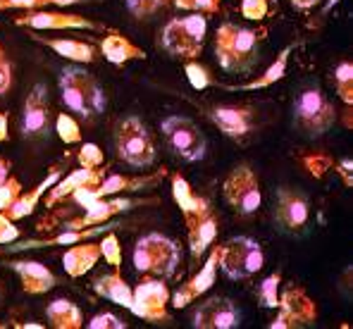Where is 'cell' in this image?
Returning <instances> with one entry per match:
<instances>
[{"mask_svg":"<svg viewBox=\"0 0 353 329\" xmlns=\"http://www.w3.org/2000/svg\"><path fill=\"white\" fill-rule=\"evenodd\" d=\"M289 3H292L296 10H310V8H315V5L323 3V0H289Z\"/></svg>","mask_w":353,"mask_h":329,"instance_id":"49","label":"cell"},{"mask_svg":"<svg viewBox=\"0 0 353 329\" xmlns=\"http://www.w3.org/2000/svg\"><path fill=\"white\" fill-rule=\"evenodd\" d=\"M210 253H208L203 268L199 270L194 277H191L186 284H181L179 289L174 291V296L170 299V306H174L176 310L179 308H186L191 306L199 296H203L205 291L212 289V284H215V275H217V246H210L208 248Z\"/></svg>","mask_w":353,"mask_h":329,"instance_id":"17","label":"cell"},{"mask_svg":"<svg viewBox=\"0 0 353 329\" xmlns=\"http://www.w3.org/2000/svg\"><path fill=\"white\" fill-rule=\"evenodd\" d=\"M50 119H53V110H50L48 88L46 83H34L22 106V137L43 139L50 132Z\"/></svg>","mask_w":353,"mask_h":329,"instance_id":"12","label":"cell"},{"mask_svg":"<svg viewBox=\"0 0 353 329\" xmlns=\"http://www.w3.org/2000/svg\"><path fill=\"white\" fill-rule=\"evenodd\" d=\"M336 122V110L320 86H305L294 101V124L305 137H323Z\"/></svg>","mask_w":353,"mask_h":329,"instance_id":"5","label":"cell"},{"mask_svg":"<svg viewBox=\"0 0 353 329\" xmlns=\"http://www.w3.org/2000/svg\"><path fill=\"white\" fill-rule=\"evenodd\" d=\"M265 253L263 246L251 237H234L217 246V268L230 279H246L263 270Z\"/></svg>","mask_w":353,"mask_h":329,"instance_id":"6","label":"cell"},{"mask_svg":"<svg viewBox=\"0 0 353 329\" xmlns=\"http://www.w3.org/2000/svg\"><path fill=\"white\" fill-rule=\"evenodd\" d=\"M274 310L277 315L270 322V329H303L318 322V303L299 284H289L279 294V303Z\"/></svg>","mask_w":353,"mask_h":329,"instance_id":"8","label":"cell"},{"mask_svg":"<svg viewBox=\"0 0 353 329\" xmlns=\"http://www.w3.org/2000/svg\"><path fill=\"white\" fill-rule=\"evenodd\" d=\"M274 3H277V0H274Z\"/></svg>","mask_w":353,"mask_h":329,"instance_id":"54","label":"cell"},{"mask_svg":"<svg viewBox=\"0 0 353 329\" xmlns=\"http://www.w3.org/2000/svg\"><path fill=\"white\" fill-rule=\"evenodd\" d=\"M46 317H48L50 327H55V329H81L84 327V315H81L79 306L72 303L70 299H58V301L48 303Z\"/></svg>","mask_w":353,"mask_h":329,"instance_id":"28","label":"cell"},{"mask_svg":"<svg viewBox=\"0 0 353 329\" xmlns=\"http://www.w3.org/2000/svg\"><path fill=\"white\" fill-rule=\"evenodd\" d=\"M10 170H12V163L5 160V158H0V184L10 177Z\"/></svg>","mask_w":353,"mask_h":329,"instance_id":"50","label":"cell"},{"mask_svg":"<svg viewBox=\"0 0 353 329\" xmlns=\"http://www.w3.org/2000/svg\"><path fill=\"white\" fill-rule=\"evenodd\" d=\"M81 0H0V12L5 10H41L48 5H77Z\"/></svg>","mask_w":353,"mask_h":329,"instance_id":"36","label":"cell"},{"mask_svg":"<svg viewBox=\"0 0 353 329\" xmlns=\"http://www.w3.org/2000/svg\"><path fill=\"white\" fill-rule=\"evenodd\" d=\"M146 203H153V198H146V201H134V198H124V196L98 198V201L88 203L84 215L65 222V229H84V227H91V224L110 222L119 212H127V210H132V208H141V206H146Z\"/></svg>","mask_w":353,"mask_h":329,"instance_id":"14","label":"cell"},{"mask_svg":"<svg viewBox=\"0 0 353 329\" xmlns=\"http://www.w3.org/2000/svg\"><path fill=\"white\" fill-rule=\"evenodd\" d=\"M170 289L160 277L143 279L132 289V306L129 310L137 317L148 322H168L170 320Z\"/></svg>","mask_w":353,"mask_h":329,"instance_id":"10","label":"cell"},{"mask_svg":"<svg viewBox=\"0 0 353 329\" xmlns=\"http://www.w3.org/2000/svg\"><path fill=\"white\" fill-rule=\"evenodd\" d=\"M208 34V22L201 12H191L186 17H174L165 24L160 43L170 55L181 57V60H196L203 53Z\"/></svg>","mask_w":353,"mask_h":329,"instance_id":"4","label":"cell"},{"mask_svg":"<svg viewBox=\"0 0 353 329\" xmlns=\"http://www.w3.org/2000/svg\"><path fill=\"white\" fill-rule=\"evenodd\" d=\"M160 132H163L165 141H168L170 150L176 158L184 160V163H199V160L205 158L208 139L194 119L181 117V114L165 117L160 122Z\"/></svg>","mask_w":353,"mask_h":329,"instance_id":"7","label":"cell"},{"mask_svg":"<svg viewBox=\"0 0 353 329\" xmlns=\"http://www.w3.org/2000/svg\"><path fill=\"white\" fill-rule=\"evenodd\" d=\"M17 329H43L41 322H19V325H14Z\"/></svg>","mask_w":353,"mask_h":329,"instance_id":"52","label":"cell"},{"mask_svg":"<svg viewBox=\"0 0 353 329\" xmlns=\"http://www.w3.org/2000/svg\"><path fill=\"white\" fill-rule=\"evenodd\" d=\"M115 150H117V158L122 160L124 165L137 167V170L150 167L155 163V155H158L153 134H150V129L141 122V117H137V114H129V117L117 122Z\"/></svg>","mask_w":353,"mask_h":329,"instance_id":"3","label":"cell"},{"mask_svg":"<svg viewBox=\"0 0 353 329\" xmlns=\"http://www.w3.org/2000/svg\"><path fill=\"white\" fill-rule=\"evenodd\" d=\"M215 237H217V217H215V212H212V215H208L196 229L186 232V239H189V250H191V255H194V260L203 258V255L208 253V248L212 246V241H215Z\"/></svg>","mask_w":353,"mask_h":329,"instance_id":"30","label":"cell"},{"mask_svg":"<svg viewBox=\"0 0 353 329\" xmlns=\"http://www.w3.org/2000/svg\"><path fill=\"white\" fill-rule=\"evenodd\" d=\"M165 5H170V0H127V10L137 19H148L153 17L158 10H163Z\"/></svg>","mask_w":353,"mask_h":329,"instance_id":"38","label":"cell"},{"mask_svg":"<svg viewBox=\"0 0 353 329\" xmlns=\"http://www.w3.org/2000/svg\"><path fill=\"white\" fill-rule=\"evenodd\" d=\"M34 41L43 43L46 48H50L55 55L65 57V60H72L77 65H91L98 57V50L93 48L91 43H84V41H74V39H43V36H31Z\"/></svg>","mask_w":353,"mask_h":329,"instance_id":"25","label":"cell"},{"mask_svg":"<svg viewBox=\"0 0 353 329\" xmlns=\"http://www.w3.org/2000/svg\"><path fill=\"white\" fill-rule=\"evenodd\" d=\"M208 119L230 139H243L253 129V110L243 106H217L208 110Z\"/></svg>","mask_w":353,"mask_h":329,"instance_id":"19","label":"cell"},{"mask_svg":"<svg viewBox=\"0 0 353 329\" xmlns=\"http://www.w3.org/2000/svg\"><path fill=\"white\" fill-rule=\"evenodd\" d=\"M98 50H101L108 62H112V65H117V67L127 65L129 60H146V50L134 46L132 41L119 34V31H110L108 36H103Z\"/></svg>","mask_w":353,"mask_h":329,"instance_id":"24","label":"cell"},{"mask_svg":"<svg viewBox=\"0 0 353 329\" xmlns=\"http://www.w3.org/2000/svg\"><path fill=\"white\" fill-rule=\"evenodd\" d=\"M19 239V229L14 227V219H10L5 212H0V246H8Z\"/></svg>","mask_w":353,"mask_h":329,"instance_id":"46","label":"cell"},{"mask_svg":"<svg viewBox=\"0 0 353 329\" xmlns=\"http://www.w3.org/2000/svg\"><path fill=\"white\" fill-rule=\"evenodd\" d=\"M93 291L103 299L112 301L115 306H122L129 310L132 306V286L124 281V277L119 272H110V275H103L93 281Z\"/></svg>","mask_w":353,"mask_h":329,"instance_id":"27","label":"cell"},{"mask_svg":"<svg viewBox=\"0 0 353 329\" xmlns=\"http://www.w3.org/2000/svg\"><path fill=\"white\" fill-rule=\"evenodd\" d=\"M181 263V248L174 239L165 234L150 232L141 237L134 246V268L139 275H150L168 279L176 272Z\"/></svg>","mask_w":353,"mask_h":329,"instance_id":"2","label":"cell"},{"mask_svg":"<svg viewBox=\"0 0 353 329\" xmlns=\"http://www.w3.org/2000/svg\"><path fill=\"white\" fill-rule=\"evenodd\" d=\"M101 260V246L96 241H79L72 243V248L62 255V268L70 277H84L96 268V263Z\"/></svg>","mask_w":353,"mask_h":329,"instance_id":"23","label":"cell"},{"mask_svg":"<svg viewBox=\"0 0 353 329\" xmlns=\"http://www.w3.org/2000/svg\"><path fill=\"white\" fill-rule=\"evenodd\" d=\"M274 217L277 224L287 234H299L305 232L310 219V201L303 191L289 189V186H279L277 189V208H274Z\"/></svg>","mask_w":353,"mask_h":329,"instance_id":"11","label":"cell"},{"mask_svg":"<svg viewBox=\"0 0 353 329\" xmlns=\"http://www.w3.org/2000/svg\"><path fill=\"white\" fill-rule=\"evenodd\" d=\"M334 5H339V0H327V5H325V12H330Z\"/></svg>","mask_w":353,"mask_h":329,"instance_id":"53","label":"cell"},{"mask_svg":"<svg viewBox=\"0 0 353 329\" xmlns=\"http://www.w3.org/2000/svg\"><path fill=\"white\" fill-rule=\"evenodd\" d=\"M58 179H60V172H58V170H53L48 177H46L43 181H39V184H36L31 191H27V193L22 191V193H19V196L14 198L12 206H10L8 210H5V215H8L10 219H14V222H17V219L29 217L31 212L36 210V206H39L41 196H43V193H48V189H50V186H53Z\"/></svg>","mask_w":353,"mask_h":329,"instance_id":"26","label":"cell"},{"mask_svg":"<svg viewBox=\"0 0 353 329\" xmlns=\"http://www.w3.org/2000/svg\"><path fill=\"white\" fill-rule=\"evenodd\" d=\"M170 3H174V8L179 10L201 14H217V10H220V0H170Z\"/></svg>","mask_w":353,"mask_h":329,"instance_id":"41","label":"cell"},{"mask_svg":"<svg viewBox=\"0 0 353 329\" xmlns=\"http://www.w3.org/2000/svg\"><path fill=\"white\" fill-rule=\"evenodd\" d=\"M332 79H334V88H336V93H339V98L351 108L353 106V65L351 62H339V65L334 67Z\"/></svg>","mask_w":353,"mask_h":329,"instance_id":"32","label":"cell"},{"mask_svg":"<svg viewBox=\"0 0 353 329\" xmlns=\"http://www.w3.org/2000/svg\"><path fill=\"white\" fill-rule=\"evenodd\" d=\"M60 98H62V103H65V108L70 110V112H74L77 117H81V119H91L93 117V112H91V108H88V103H86V98H84V93L79 91V86H74L70 79H65V77L60 74Z\"/></svg>","mask_w":353,"mask_h":329,"instance_id":"31","label":"cell"},{"mask_svg":"<svg viewBox=\"0 0 353 329\" xmlns=\"http://www.w3.org/2000/svg\"><path fill=\"white\" fill-rule=\"evenodd\" d=\"M77 160H79V165L86 167V170H96V167H103L105 155H103V150L98 148L96 143H84L79 148V153H77Z\"/></svg>","mask_w":353,"mask_h":329,"instance_id":"39","label":"cell"},{"mask_svg":"<svg viewBox=\"0 0 353 329\" xmlns=\"http://www.w3.org/2000/svg\"><path fill=\"white\" fill-rule=\"evenodd\" d=\"M14 24L24 29L48 31V29H86V31H103V24L91 22L88 17L72 12H48V10H27L24 14L14 17Z\"/></svg>","mask_w":353,"mask_h":329,"instance_id":"13","label":"cell"},{"mask_svg":"<svg viewBox=\"0 0 353 329\" xmlns=\"http://www.w3.org/2000/svg\"><path fill=\"white\" fill-rule=\"evenodd\" d=\"M289 55H292V46H287L282 53L274 57V62L263 72L261 77H256L253 81L241 83V86H232V91H261V88H270L272 83L284 79V74H287V65H289Z\"/></svg>","mask_w":353,"mask_h":329,"instance_id":"29","label":"cell"},{"mask_svg":"<svg viewBox=\"0 0 353 329\" xmlns=\"http://www.w3.org/2000/svg\"><path fill=\"white\" fill-rule=\"evenodd\" d=\"M19 193H22V184H19V179H14V177H8V179L0 184V212L8 210Z\"/></svg>","mask_w":353,"mask_h":329,"instance_id":"43","label":"cell"},{"mask_svg":"<svg viewBox=\"0 0 353 329\" xmlns=\"http://www.w3.org/2000/svg\"><path fill=\"white\" fill-rule=\"evenodd\" d=\"M222 198L225 203L239 215H251L261 208L263 193H261V181L251 165L241 163L227 175L225 184H222Z\"/></svg>","mask_w":353,"mask_h":329,"instance_id":"9","label":"cell"},{"mask_svg":"<svg viewBox=\"0 0 353 329\" xmlns=\"http://www.w3.org/2000/svg\"><path fill=\"white\" fill-rule=\"evenodd\" d=\"M268 0H243L241 3V14L248 22H263L268 17Z\"/></svg>","mask_w":353,"mask_h":329,"instance_id":"44","label":"cell"},{"mask_svg":"<svg viewBox=\"0 0 353 329\" xmlns=\"http://www.w3.org/2000/svg\"><path fill=\"white\" fill-rule=\"evenodd\" d=\"M60 74L65 77V79H70L72 83H74V86H79V91L84 93V98H86V103H88V108H91L93 114L105 112L108 98H105V91L101 88V83L96 81V77L88 74L84 67H79V65L65 67Z\"/></svg>","mask_w":353,"mask_h":329,"instance_id":"22","label":"cell"},{"mask_svg":"<svg viewBox=\"0 0 353 329\" xmlns=\"http://www.w3.org/2000/svg\"><path fill=\"white\" fill-rule=\"evenodd\" d=\"M279 284H282V272H272L270 277H265L261 289H258V299H261L263 308H277L279 303Z\"/></svg>","mask_w":353,"mask_h":329,"instance_id":"35","label":"cell"},{"mask_svg":"<svg viewBox=\"0 0 353 329\" xmlns=\"http://www.w3.org/2000/svg\"><path fill=\"white\" fill-rule=\"evenodd\" d=\"M55 132L62 143H81V127L72 114L60 112L55 117Z\"/></svg>","mask_w":353,"mask_h":329,"instance_id":"34","label":"cell"},{"mask_svg":"<svg viewBox=\"0 0 353 329\" xmlns=\"http://www.w3.org/2000/svg\"><path fill=\"white\" fill-rule=\"evenodd\" d=\"M8 117H5V112H0V141H8Z\"/></svg>","mask_w":353,"mask_h":329,"instance_id":"51","label":"cell"},{"mask_svg":"<svg viewBox=\"0 0 353 329\" xmlns=\"http://www.w3.org/2000/svg\"><path fill=\"white\" fill-rule=\"evenodd\" d=\"M117 227H119V224H115V222H103V224H91V227H84V229H65V232L55 234V237H50V239H24V241H19L17 246H10V243H8V250L17 253V250H31V248L72 246V243L98 239V237H103L105 232H112V229H117Z\"/></svg>","mask_w":353,"mask_h":329,"instance_id":"16","label":"cell"},{"mask_svg":"<svg viewBox=\"0 0 353 329\" xmlns=\"http://www.w3.org/2000/svg\"><path fill=\"white\" fill-rule=\"evenodd\" d=\"M241 325L236 303L227 296H212L194 310L196 329H236Z\"/></svg>","mask_w":353,"mask_h":329,"instance_id":"15","label":"cell"},{"mask_svg":"<svg viewBox=\"0 0 353 329\" xmlns=\"http://www.w3.org/2000/svg\"><path fill=\"white\" fill-rule=\"evenodd\" d=\"M10 88H12V65H10L8 55L0 50V96H5Z\"/></svg>","mask_w":353,"mask_h":329,"instance_id":"47","label":"cell"},{"mask_svg":"<svg viewBox=\"0 0 353 329\" xmlns=\"http://www.w3.org/2000/svg\"><path fill=\"white\" fill-rule=\"evenodd\" d=\"M172 198H174L176 206H179V210L184 206H189L191 198H194V191H191L189 181H186L179 172H174V175H172Z\"/></svg>","mask_w":353,"mask_h":329,"instance_id":"42","label":"cell"},{"mask_svg":"<svg viewBox=\"0 0 353 329\" xmlns=\"http://www.w3.org/2000/svg\"><path fill=\"white\" fill-rule=\"evenodd\" d=\"M332 170L341 177V184L351 189V186H353V160L351 158H341L339 163L332 165Z\"/></svg>","mask_w":353,"mask_h":329,"instance_id":"48","label":"cell"},{"mask_svg":"<svg viewBox=\"0 0 353 329\" xmlns=\"http://www.w3.org/2000/svg\"><path fill=\"white\" fill-rule=\"evenodd\" d=\"M165 175H168V170H163V167H160L158 172H153V175H141V177L108 175V177H103L101 184L91 191L93 201L105 198V196H119V193H134V191L153 189V186H158L160 181L165 179Z\"/></svg>","mask_w":353,"mask_h":329,"instance_id":"18","label":"cell"},{"mask_svg":"<svg viewBox=\"0 0 353 329\" xmlns=\"http://www.w3.org/2000/svg\"><path fill=\"white\" fill-rule=\"evenodd\" d=\"M268 39V29H246L239 24L225 22L215 34V55L222 70L248 72L258 62L261 43Z\"/></svg>","mask_w":353,"mask_h":329,"instance_id":"1","label":"cell"},{"mask_svg":"<svg viewBox=\"0 0 353 329\" xmlns=\"http://www.w3.org/2000/svg\"><path fill=\"white\" fill-rule=\"evenodd\" d=\"M98 246H101V258L105 260L115 272H119V270H122V246H119L115 229L103 234V241H98Z\"/></svg>","mask_w":353,"mask_h":329,"instance_id":"33","label":"cell"},{"mask_svg":"<svg viewBox=\"0 0 353 329\" xmlns=\"http://www.w3.org/2000/svg\"><path fill=\"white\" fill-rule=\"evenodd\" d=\"M303 165H305V170H308L310 175L315 177V179H323L327 172L332 170L334 160H332L330 155H325V153H313V155H305Z\"/></svg>","mask_w":353,"mask_h":329,"instance_id":"40","label":"cell"},{"mask_svg":"<svg viewBox=\"0 0 353 329\" xmlns=\"http://www.w3.org/2000/svg\"><path fill=\"white\" fill-rule=\"evenodd\" d=\"M103 177H105V172H103L101 167H96V170H86V167L74 170L72 175H67L65 179H58L50 186L48 198H46V208H55L60 201H65L72 191L79 189V186H98L103 181Z\"/></svg>","mask_w":353,"mask_h":329,"instance_id":"21","label":"cell"},{"mask_svg":"<svg viewBox=\"0 0 353 329\" xmlns=\"http://www.w3.org/2000/svg\"><path fill=\"white\" fill-rule=\"evenodd\" d=\"M184 72H186V79H189V83L196 91H203V88H208L212 83V77H210V72H208V67H203L196 60H186Z\"/></svg>","mask_w":353,"mask_h":329,"instance_id":"37","label":"cell"},{"mask_svg":"<svg viewBox=\"0 0 353 329\" xmlns=\"http://www.w3.org/2000/svg\"><path fill=\"white\" fill-rule=\"evenodd\" d=\"M8 265L19 277L22 289L31 296L48 294L53 286H58V277L53 275V270H48L39 260H10Z\"/></svg>","mask_w":353,"mask_h":329,"instance_id":"20","label":"cell"},{"mask_svg":"<svg viewBox=\"0 0 353 329\" xmlns=\"http://www.w3.org/2000/svg\"><path fill=\"white\" fill-rule=\"evenodd\" d=\"M86 327L88 329H127V322L119 320L112 312H98V315H93L91 320L86 322Z\"/></svg>","mask_w":353,"mask_h":329,"instance_id":"45","label":"cell"}]
</instances>
